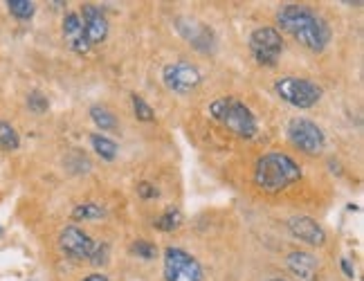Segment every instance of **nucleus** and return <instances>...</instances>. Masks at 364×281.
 Here are the masks:
<instances>
[{"label":"nucleus","mask_w":364,"mask_h":281,"mask_svg":"<svg viewBox=\"0 0 364 281\" xmlns=\"http://www.w3.org/2000/svg\"><path fill=\"white\" fill-rule=\"evenodd\" d=\"M277 21L282 25V30H286L311 52L326 50L331 41V27L313 9L304 5H284L277 14Z\"/></svg>","instance_id":"nucleus-1"},{"label":"nucleus","mask_w":364,"mask_h":281,"mask_svg":"<svg viewBox=\"0 0 364 281\" xmlns=\"http://www.w3.org/2000/svg\"><path fill=\"white\" fill-rule=\"evenodd\" d=\"M301 178V166L286 153H265L255 166V185L263 191H282Z\"/></svg>","instance_id":"nucleus-2"},{"label":"nucleus","mask_w":364,"mask_h":281,"mask_svg":"<svg viewBox=\"0 0 364 281\" xmlns=\"http://www.w3.org/2000/svg\"><path fill=\"white\" fill-rule=\"evenodd\" d=\"M209 115L239 137L252 139L259 133V124H257L255 112H252L243 102L236 100V97H220V100L212 102L209 104Z\"/></svg>","instance_id":"nucleus-3"},{"label":"nucleus","mask_w":364,"mask_h":281,"mask_svg":"<svg viewBox=\"0 0 364 281\" xmlns=\"http://www.w3.org/2000/svg\"><path fill=\"white\" fill-rule=\"evenodd\" d=\"M274 92L282 100L295 108H311L321 100V88L317 83L299 79V77H284L274 83Z\"/></svg>","instance_id":"nucleus-4"},{"label":"nucleus","mask_w":364,"mask_h":281,"mask_svg":"<svg viewBox=\"0 0 364 281\" xmlns=\"http://www.w3.org/2000/svg\"><path fill=\"white\" fill-rule=\"evenodd\" d=\"M162 261L166 281H203V265L187 250L166 248Z\"/></svg>","instance_id":"nucleus-5"},{"label":"nucleus","mask_w":364,"mask_h":281,"mask_svg":"<svg viewBox=\"0 0 364 281\" xmlns=\"http://www.w3.org/2000/svg\"><path fill=\"white\" fill-rule=\"evenodd\" d=\"M288 139L292 147L308 153V156H319L326 147V135L319 126L306 117H295L288 122Z\"/></svg>","instance_id":"nucleus-6"},{"label":"nucleus","mask_w":364,"mask_h":281,"mask_svg":"<svg viewBox=\"0 0 364 281\" xmlns=\"http://www.w3.org/2000/svg\"><path fill=\"white\" fill-rule=\"evenodd\" d=\"M250 52L259 65L272 68L284 52V38L274 27H257L250 34Z\"/></svg>","instance_id":"nucleus-7"},{"label":"nucleus","mask_w":364,"mask_h":281,"mask_svg":"<svg viewBox=\"0 0 364 281\" xmlns=\"http://www.w3.org/2000/svg\"><path fill=\"white\" fill-rule=\"evenodd\" d=\"M162 81L164 86L169 88L171 92L176 95H189L191 90H196L200 86V70L187 63V61H176V63H169L164 65L162 70Z\"/></svg>","instance_id":"nucleus-8"},{"label":"nucleus","mask_w":364,"mask_h":281,"mask_svg":"<svg viewBox=\"0 0 364 281\" xmlns=\"http://www.w3.org/2000/svg\"><path fill=\"white\" fill-rule=\"evenodd\" d=\"M176 30L178 34L187 41V43L196 50L200 52H214L216 48V38H214V32L209 30V27L200 21H193V18H185L180 16L176 18Z\"/></svg>","instance_id":"nucleus-9"},{"label":"nucleus","mask_w":364,"mask_h":281,"mask_svg":"<svg viewBox=\"0 0 364 281\" xmlns=\"http://www.w3.org/2000/svg\"><path fill=\"white\" fill-rule=\"evenodd\" d=\"M59 248L65 252L70 259L83 261V259H90L92 250H95V241L83 230L75 228V225H70V228H65L59 234Z\"/></svg>","instance_id":"nucleus-10"},{"label":"nucleus","mask_w":364,"mask_h":281,"mask_svg":"<svg viewBox=\"0 0 364 281\" xmlns=\"http://www.w3.org/2000/svg\"><path fill=\"white\" fill-rule=\"evenodd\" d=\"M79 18L83 23V32H86L90 48L104 43V41L108 38V18L97 5H83Z\"/></svg>","instance_id":"nucleus-11"},{"label":"nucleus","mask_w":364,"mask_h":281,"mask_svg":"<svg viewBox=\"0 0 364 281\" xmlns=\"http://www.w3.org/2000/svg\"><path fill=\"white\" fill-rule=\"evenodd\" d=\"M288 230L290 234L299 238V241L308 243V245H313V248H321V245H326V232L324 228L311 216H292L288 221Z\"/></svg>","instance_id":"nucleus-12"},{"label":"nucleus","mask_w":364,"mask_h":281,"mask_svg":"<svg viewBox=\"0 0 364 281\" xmlns=\"http://www.w3.org/2000/svg\"><path fill=\"white\" fill-rule=\"evenodd\" d=\"M63 38H65L68 48L73 52H77V54H86L90 50L86 32H83V23H81L77 11L65 14V18H63Z\"/></svg>","instance_id":"nucleus-13"},{"label":"nucleus","mask_w":364,"mask_h":281,"mask_svg":"<svg viewBox=\"0 0 364 281\" xmlns=\"http://www.w3.org/2000/svg\"><path fill=\"white\" fill-rule=\"evenodd\" d=\"M286 261H288L290 272L301 277V279H306V281L315 279V275L319 270V263H317V259L311 255V252H299V250H295V252H290Z\"/></svg>","instance_id":"nucleus-14"},{"label":"nucleus","mask_w":364,"mask_h":281,"mask_svg":"<svg viewBox=\"0 0 364 281\" xmlns=\"http://www.w3.org/2000/svg\"><path fill=\"white\" fill-rule=\"evenodd\" d=\"M90 144L95 149V153L100 156L102 160H108V162H113L117 158V153H119V147L115 139H110L102 133H92L90 135Z\"/></svg>","instance_id":"nucleus-15"},{"label":"nucleus","mask_w":364,"mask_h":281,"mask_svg":"<svg viewBox=\"0 0 364 281\" xmlns=\"http://www.w3.org/2000/svg\"><path fill=\"white\" fill-rule=\"evenodd\" d=\"M106 216V209L102 205H97V203H79L75 209H73V218L75 221H97V218H102Z\"/></svg>","instance_id":"nucleus-16"},{"label":"nucleus","mask_w":364,"mask_h":281,"mask_svg":"<svg viewBox=\"0 0 364 281\" xmlns=\"http://www.w3.org/2000/svg\"><path fill=\"white\" fill-rule=\"evenodd\" d=\"M90 120L95 122L97 129L102 131H115L117 129V120L113 112H108L102 106H90Z\"/></svg>","instance_id":"nucleus-17"},{"label":"nucleus","mask_w":364,"mask_h":281,"mask_svg":"<svg viewBox=\"0 0 364 281\" xmlns=\"http://www.w3.org/2000/svg\"><path fill=\"white\" fill-rule=\"evenodd\" d=\"M180 223H182V214L171 207V209H166L164 214H160L153 225H156V230H160V232H173L180 228Z\"/></svg>","instance_id":"nucleus-18"},{"label":"nucleus","mask_w":364,"mask_h":281,"mask_svg":"<svg viewBox=\"0 0 364 281\" xmlns=\"http://www.w3.org/2000/svg\"><path fill=\"white\" fill-rule=\"evenodd\" d=\"M7 9L11 16H16L18 21H30L36 11L32 0H7Z\"/></svg>","instance_id":"nucleus-19"},{"label":"nucleus","mask_w":364,"mask_h":281,"mask_svg":"<svg viewBox=\"0 0 364 281\" xmlns=\"http://www.w3.org/2000/svg\"><path fill=\"white\" fill-rule=\"evenodd\" d=\"M18 147H21V137H18L16 129L7 122H0V149L16 151Z\"/></svg>","instance_id":"nucleus-20"},{"label":"nucleus","mask_w":364,"mask_h":281,"mask_svg":"<svg viewBox=\"0 0 364 281\" xmlns=\"http://www.w3.org/2000/svg\"><path fill=\"white\" fill-rule=\"evenodd\" d=\"M131 104H133L135 117H137L139 122H153V120H156V112H153V108H151L139 95H131Z\"/></svg>","instance_id":"nucleus-21"},{"label":"nucleus","mask_w":364,"mask_h":281,"mask_svg":"<svg viewBox=\"0 0 364 281\" xmlns=\"http://www.w3.org/2000/svg\"><path fill=\"white\" fill-rule=\"evenodd\" d=\"M27 108H30L32 112H36V115H43V112L50 108V102L43 92L32 90L30 95H27Z\"/></svg>","instance_id":"nucleus-22"},{"label":"nucleus","mask_w":364,"mask_h":281,"mask_svg":"<svg viewBox=\"0 0 364 281\" xmlns=\"http://www.w3.org/2000/svg\"><path fill=\"white\" fill-rule=\"evenodd\" d=\"M131 255H135V257H139V259L151 261V259H156V257H158V248L153 245V243H149V241H135V243L131 245Z\"/></svg>","instance_id":"nucleus-23"},{"label":"nucleus","mask_w":364,"mask_h":281,"mask_svg":"<svg viewBox=\"0 0 364 281\" xmlns=\"http://www.w3.org/2000/svg\"><path fill=\"white\" fill-rule=\"evenodd\" d=\"M158 187L156 185H151V182H146V180H142V182H139V185H137V196H139V198H142V201H151V198H158Z\"/></svg>","instance_id":"nucleus-24"},{"label":"nucleus","mask_w":364,"mask_h":281,"mask_svg":"<svg viewBox=\"0 0 364 281\" xmlns=\"http://www.w3.org/2000/svg\"><path fill=\"white\" fill-rule=\"evenodd\" d=\"M88 261L95 263V265H104V263H108V245H106V243H104V245H95V250H92V255H90Z\"/></svg>","instance_id":"nucleus-25"},{"label":"nucleus","mask_w":364,"mask_h":281,"mask_svg":"<svg viewBox=\"0 0 364 281\" xmlns=\"http://www.w3.org/2000/svg\"><path fill=\"white\" fill-rule=\"evenodd\" d=\"M340 265H342V270H344V275L348 277V279H353L355 277V270H353V265H351V261H348L346 257L340 261Z\"/></svg>","instance_id":"nucleus-26"},{"label":"nucleus","mask_w":364,"mask_h":281,"mask_svg":"<svg viewBox=\"0 0 364 281\" xmlns=\"http://www.w3.org/2000/svg\"><path fill=\"white\" fill-rule=\"evenodd\" d=\"M81 281H108L106 275H88L86 279H81Z\"/></svg>","instance_id":"nucleus-27"},{"label":"nucleus","mask_w":364,"mask_h":281,"mask_svg":"<svg viewBox=\"0 0 364 281\" xmlns=\"http://www.w3.org/2000/svg\"><path fill=\"white\" fill-rule=\"evenodd\" d=\"M272 281H284V279H272Z\"/></svg>","instance_id":"nucleus-28"},{"label":"nucleus","mask_w":364,"mask_h":281,"mask_svg":"<svg viewBox=\"0 0 364 281\" xmlns=\"http://www.w3.org/2000/svg\"><path fill=\"white\" fill-rule=\"evenodd\" d=\"M0 234H3V228H0Z\"/></svg>","instance_id":"nucleus-29"}]
</instances>
